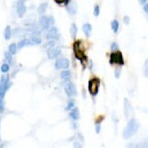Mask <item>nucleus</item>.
<instances>
[{"label":"nucleus","mask_w":148,"mask_h":148,"mask_svg":"<svg viewBox=\"0 0 148 148\" xmlns=\"http://www.w3.org/2000/svg\"><path fill=\"white\" fill-rule=\"evenodd\" d=\"M139 123L138 121H137L136 119H131L127 125L125 126V128L123 132V135H124V139H128L130 138V137H132L133 135H134L137 131H138L139 129Z\"/></svg>","instance_id":"obj_1"},{"label":"nucleus","mask_w":148,"mask_h":148,"mask_svg":"<svg viewBox=\"0 0 148 148\" xmlns=\"http://www.w3.org/2000/svg\"><path fill=\"white\" fill-rule=\"evenodd\" d=\"M73 51L76 59L83 62L86 60V56L84 54V49L81 47V41H76L73 44Z\"/></svg>","instance_id":"obj_2"},{"label":"nucleus","mask_w":148,"mask_h":148,"mask_svg":"<svg viewBox=\"0 0 148 148\" xmlns=\"http://www.w3.org/2000/svg\"><path fill=\"white\" fill-rule=\"evenodd\" d=\"M110 64L113 65V64H117L120 66L124 65V57L123 53L119 50L113 51V53L110 55Z\"/></svg>","instance_id":"obj_3"},{"label":"nucleus","mask_w":148,"mask_h":148,"mask_svg":"<svg viewBox=\"0 0 148 148\" xmlns=\"http://www.w3.org/2000/svg\"><path fill=\"white\" fill-rule=\"evenodd\" d=\"M11 86V82L9 80V76H2L0 80V98H4L6 95L7 90Z\"/></svg>","instance_id":"obj_4"},{"label":"nucleus","mask_w":148,"mask_h":148,"mask_svg":"<svg viewBox=\"0 0 148 148\" xmlns=\"http://www.w3.org/2000/svg\"><path fill=\"white\" fill-rule=\"evenodd\" d=\"M100 85H101V81L98 78H93L92 80L89 81L88 83V90L89 92L91 93L92 96H95L97 95L99 92V89H100Z\"/></svg>","instance_id":"obj_5"},{"label":"nucleus","mask_w":148,"mask_h":148,"mask_svg":"<svg viewBox=\"0 0 148 148\" xmlns=\"http://www.w3.org/2000/svg\"><path fill=\"white\" fill-rule=\"evenodd\" d=\"M39 23L44 29H49L54 24V19L52 17H49V16H42L39 18Z\"/></svg>","instance_id":"obj_6"},{"label":"nucleus","mask_w":148,"mask_h":148,"mask_svg":"<svg viewBox=\"0 0 148 148\" xmlns=\"http://www.w3.org/2000/svg\"><path fill=\"white\" fill-rule=\"evenodd\" d=\"M65 92L67 94L68 97H72V96H76L77 95V90H76V86L75 84L71 81H68L65 84Z\"/></svg>","instance_id":"obj_7"},{"label":"nucleus","mask_w":148,"mask_h":148,"mask_svg":"<svg viewBox=\"0 0 148 148\" xmlns=\"http://www.w3.org/2000/svg\"><path fill=\"white\" fill-rule=\"evenodd\" d=\"M26 11H27V7L25 5V0H18L17 3V12L18 17L19 18L24 17Z\"/></svg>","instance_id":"obj_8"},{"label":"nucleus","mask_w":148,"mask_h":148,"mask_svg":"<svg viewBox=\"0 0 148 148\" xmlns=\"http://www.w3.org/2000/svg\"><path fill=\"white\" fill-rule=\"evenodd\" d=\"M60 34L59 32V29H58L56 27H52L50 29L49 32H48L46 39H60Z\"/></svg>","instance_id":"obj_9"},{"label":"nucleus","mask_w":148,"mask_h":148,"mask_svg":"<svg viewBox=\"0 0 148 148\" xmlns=\"http://www.w3.org/2000/svg\"><path fill=\"white\" fill-rule=\"evenodd\" d=\"M70 67V60L66 58H61V59L58 60L55 63V68L57 70H60V69H68Z\"/></svg>","instance_id":"obj_10"},{"label":"nucleus","mask_w":148,"mask_h":148,"mask_svg":"<svg viewBox=\"0 0 148 148\" xmlns=\"http://www.w3.org/2000/svg\"><path fill=\"white\" fill-rule=\"evenodd\" d=\"M66 9H67V11H68L69 14L73 16V15L77 14L78 6L74 1H70V0H69V2L66 4Z\"/></svg>","instance_id":"obj_11"},{"label":"nucleus","mask_w":148,"mask_h":148,"mask_svg":"<svg viewBox=\"0 0 148 148\" xmlns=\"http://www.w3.org/2000/svg\"><path fill=\"white\" fill-rule=\"evenodd\" d=\"M60 53H61L60 48H51V49L48 51V58L50 60L55 59V58H57Z\"/></svg>","instance_id":"obj_12"},{"label":"nucleus","mask_w":148,"mask_h":148,"mask_svg":"<svg viewBox=\"0 0 148 148\" xmlns=\"http://www.w3.org/2000/svg\"><path fill=\"white\" fill-rule=\"evenodd\" d=\"M124 116L126 119H128L129 115L131 114L132 112V106H131V103L128 101L127 99H124Z\"/></svg>","instance_id":"obj_13"},{"label":"nucleus","mask_w":148,"mask_h":148,"mask_svg":"<svg viewBox=\"0 0 148 148\" xmlns=\"http://www.w3.org/2000/svg\"><path fill=\"white\" fill-rule=\"evenodd\" d=\"M82 30H83L84 34H85V36L87 37V38H89V37L91 36L92 31V25L89 24V23H85V24L82 26Z\"/></svg>","instance_id":"obj_14"},{"label":"nucleus","mask_w":148,"mask_h":148,"mask_svg":"<svg viewBox=\"0 0 148 148\" xmlns=\"http://www.w3.org/2000/svg\"><path fill=\"white\" fill-rule=\"evenodd\" d=\"M70 117L73 120V121H77L80 119V111H79L78 108H72V110L70 113Z\"/></svg>","instance_id":"obj_15"},{"label":"nucleus","mask_w":148,"mask_h":148,"mask_svg":"<svg viewBox=\"0 0 148 148\" xmlns=\"http://www.w3.org/2000/svg\"><path fill=\"white\" fill-rule=\"evenodd\" d=\"M70 33H71V39H75L76 36H77V33H78V27L76 26L75 23H72L71 26V29H70Z\"/></svg>","instance_id":"obj_16"},{"label":"nucleus","mask_w":148,"mask_h":148,"mask_svg":"<svg viewBox=\"0 0 148 148\" xmlns=\"http://www.w3.org/2000/svg\"><path fill=\"white\" fill-rule=\"evenodd\" d=\"M4 37H5V39H6L7 40L11 39V37H12V30H11V28H10L9 26H7V27L6 28V29H5Z\"/></svg>","instance_id":"obj_17"},{"label":"nucleus","mask_w":148,"mask_h":148,"mask_svg":"<svg viewBox=\"0 0 148 148\" xmlns=\"http://www.w3.org/2000/svg\"><path fill=\"white\" fill-rule=\"evenodd\" d=\"M29 45H30V40L29 39H22V40H20L18 42L17 48L20 50V49H22V48H24L26 46H29Z\"/></svg>","instance_id":"obj_18"},{"label":"nucleus","mask_w":148,"mask_h":148,"mask_svg":"<svg viewBox=\"0 0 148 148\" xmlns=\"http://www.w3.org/2000/svg\"><path fill=\"white\" fill-rule=\"evenodd\" d=\"M111 27H112V29H113V31L114 33H117L118 30H119V27H120L119 22L117 20L112 21V23H111Z\"/></svg>","instance_id":"obj_19"},{"label":"nucleus","mask_w":148,"mask_h":148,"mask_svg":"<svg viewBox=\"0 0 148 148\" xmlns=\"http://www.w3.org/2000/svg\"><path fill=\"white\" fill-rule=\"evenodd\" d=\"M60 77L63 80H70L71 77V73L70 71H63L60 74Z\"/></svg>","instance_id":"obj_20"},{"label":"nucleus","mask_w":148,"mask_h":148,"mask_svg":"<svg viewBox=\"0 0 148 148\" xmlns=\"http://www.w3.org/2000/svg\"><path fill=\"white\" fill-rule=\"evenodd\" d=\"M48 8V4L47 3H42L39 5V7H38V12L39 14H44L46 12V10Z\"/></svg>","instance_id":"obj_21"},{"label":"nucleus","mask_w":148,"mask_h":148,"mask_svg":"<svg viewBox=\"0 0 148 148\" xmlns=\"http://www.w3.org/2000/svg\"><path fill=\"white\" fill-rule=\"evenodd\" d=\"M17 50H18V48H17V45H16L15 43L10 44L9 47H8V52L11 55H15L16 53H17Z\"/></svg>","instance_id":"obj_22"},{"label":"nucleus","mask_w":148,"mask_h":148,"mask_svg":"<svg viewBox=\"0 0 148 148\" xmlns=\"http://www.w3.org/2000/svg\"><path fill=\"white\" fill-rule=\"evenodd\" d=\"M29 40H30V44H34V45H39L42 41L39 38H38V37H32Z\"/></svg>","instance_id":"obj_23"},{"label":"nucleus","mask_w":148,"mask_h":148,"mask_svg":"<svg viewBox=\"0 0 148 148\" xmlns=\"http://www.w3.org/2000/svg\"><path fill=\"white\" fill-rule=\"evenodd\" d=\"M74 104H75V102H74V100L71 99L70 101L68 102V103H67V105H66L65 110H66V111H70V110H71V109L74 107Z\"/></svg>","instance_id":"obj_24"},{"label":"nucleus","mask_w":148,"mask_h":148,"mask_svg":"<svg viewBox=\"0 0 148 148\" xmlns=\"http://www.w3.org/2000/svg\"><path fill=\"white\" fill-rule=\"evenodd\" d=\"M5 57H6V59L8 61V63L10 65H12L13 64V60H12V55L9 53V52H6L5 53Z\"/></svg>","instance_id":"obj_25"},{"label":"nucleus","mask_w":148,"mask_h":148,"mask_svg":"<svg viewBox=\"0 0 148 148\" xmlns=\"http://www.w3.org/2000/svg\"><path fill=\"white\" fill-rule=\"evenodd\" d=\"M121 73H122V69L121 67H117L115 69V71H114V76L116 79H119L120 76H121Z\"/></svg>","instance_id":"obj_26"},{"label":"nucleus","mask_w":148,"mask_h":148,"mask_svg":"<svg viewBox=\"0 0 148 148\" xmlns=\"http://www.w3.org/2000/svg\"><path fill=\"white\" fill-rule=\"evenodd\" d=\"M9 71V65L7 64V63H4V64L1 66V71L3 73H7Z\"/></svg>","instance_id":"obj_27"},{"label":"nucleus","mask_w":148,"mask_h":148,"mask_svg":"<svg viewBox=\"0 0 148 148\" xmlns=\"http://www.w3.org/2000/svg\"><path fill=\"white\" fill-rule=\"evenodd\" d=\"M100 11H101L100 7L98 6V5H95V6H94V10H93V14H94L95 17H98V16L100 15Z\"/></svg>","instance_id":"obj_28"},{"label":"nucleus","mask_w":148,"mask_h":148,"mask_svg":"<svg viewBox=\"0 0 148 148\" xmlns=\"http://www.w3.org/2000/svg\"><path fill=\"white\" fill-rule=\"evenodd\" d=\"M95 132H96V134H100V132H101V122H96V124H95Z\"/></svg>","instance_id":"obj_29"},{"label":"nucleus","mask_w":148,"mask_h":148,"mask_svg":"<svg viewBox=\"0 0 148 148\" xmlns=\"http://www.w3.org/2000/svg\"><path fill=\"white\" fill-rule=\"evenodd\" d=\"M5 111V102L3 98H0V113H3Z\"/></svg>","instance_id":"obj_30"},{"label":"nucleus","mask_w":148,"mask_h":148,"mask_svg":"<svg viewBox=\"0 0 148 148\" xmlns=\"http://www.w3.org/2000/svg\"><path fill=\"white\" fill-rule=\"evenodd\" d=\"M119 49V46H118V43H116V42H113V43L111 45V50L112 51H116L118 50Z\"/></svg>","instance_id":"obj_31"},{"label":"nucleus","mask_w":148,"mask_h":148,"mask_svg":"<svg viewBox=\"0 0 148 148\" xmlns=\"http://www.w3.org/2000/svg\"><path fill=\"white\" fill-rule=\"evenodd\" d=\"M55 2L59 5H61V4H67L69 2V0H55Z\"/></svg>","instance_id":"obj_32"},{"label":"nucleus","mask_w":148,"mask_h":148,"mask_svg":"<svg viewBox=\"0 0 148 148\" xmlns=\"http://www.w3.org/2000/svg\"><path fill=\"white\" fill-rule=\"evenodd\" d=\"M124 22L126 25H129V23H130V18L128 17V16H125V17L124 18Z\"/></svg>","instance_id":"obj_33"},{"label":"nucleus","mask_w":148,"mask_h":148,"mask_svg":"<svg viewBox=\"0 0 148 148\" xmlns=\"http://www.w3.org/2000/svg\"><path fill=\"white\" fill-rule=\"evenodd\" d=\"M147 66H148V64H147V60H145V77H147V70H148V68H147Z\"/></svg>","instance_id":"obj_34"},{"label":"nucleus","mask_w":148,"mask_h":148,"mask_svg":"<svg viewBox=\"0 0 148 148\" xmlns=\"http://www.w3.org/2000/svg\"><path fill=\"white\" fill-rule=\"evenodd\" d=\"M144 10H145V14L148 13V5H147L146 3L144 4Z\"/></svg>","instance_id":"obj_35"},{"label":"nucleus","mask_w":148,"mask_h":148,"mask_svg":"<svg viewBox=\"0 0 148 148\" xmlns=\"http://www.w3.org/2000/svg\"><path fill=\"white\" fill-rule=\"evenodd\" d=\"M74 147H81V145H79V143H77V142H75L74 143Z\"/></svg>","instance_id":"obj_36"},{"label":"nucleus","mask_w":148,"mask_h":148,"mask_svg":"<svg viewBox=\"0 0 148 148\" xmlns=\"http://www.w3.org/2000/svg\"><path fill=\"white\" fill-rule=\"evenodd\" d=\"M139 2H140L142 5H144V4H145V3H146V0H139Z\"/></svg>","instance_id":"obj_37"},{"label":"nucleus","mask_w":148,"mask_h":148,"mask_svg":"<svg viewBox=\"0 0 148 148\" xmlns=\"http://www.w3.org/2000/svg\"><path fill=\"white\" fill-rule=\"evenodd\" d=\"M0 141H1V137H0Z\"/></svg>","instance_id":"obj_38"}]
</instances>
